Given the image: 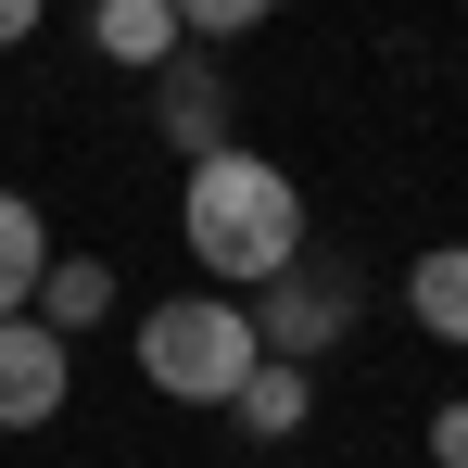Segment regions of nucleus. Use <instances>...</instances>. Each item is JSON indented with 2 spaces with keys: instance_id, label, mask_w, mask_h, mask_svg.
<instances>
[{
  "instance_id": "nucleus-1",
  "label": "nucleus",
  "mask_w": 468,
  "mask_h": 468,
  "mask_svg": "<svg viewBox=\"0 0 468 468\" xmlns=\"http://www.w3.org/2000/svg\"><path fill=\"white\" fill-rule=\"evenodd\" d=\"M190 253H203V279H229V292L292 279V266H304V190L266 153H203L190 165Z\"/></svg>"
},
{
  "instance_id": "nucleus-2",
  "label": "nucleus",
  "mask_w": 468,
  "mask_h": 468,
  "mask_svg": "<svg viewBox=\"0 0 468 468\" xmlns=\"http://www.w3.org/2000/svg\"><path fill=\"white\" fill-rule=\"evenodd\" d=\"M253 367H266V342H253V304H229V292H190V304L140 316V380L177 392V405H240Z\"/></svg>"
},
{
  "instance_id": "nucleus-3",
  "label": "nucleus",
  "mask_w": 468,
  "mask_h": 468,
  "mask_svg": "<svg viewBox=\"0 0 468 468\" xmlns=\"http://www.w3.org/2000/svg\"><path fill=\"white\" fill-rule=\"evenodd\" d=\"M342 316H355V292H342V279H304V266H292V279H266V316H253V342H266L279 367H304L316 342H342Z\"/></svg>"
},
{
  "instance_id": "nucleus-4",
  "label": "nucleus",
  "mask_w": 468,
  "mask_h": 468,
  "mask_svg": "<svg viewBox=\"0 0 468 468\" xmlns=\"http://www.w3.org/2000/svg\"><path fill=\"white\" fill-rule=\"evenodd\" d=\"M38 418H64V342L38 316H13L0 329V431H38Z\"/></svg>"
},
{
  "instance_id": "nucleus-5",
  "label": "nucleus",
  "mask_w": 468,
  "mask_h": 468,
  "mask_svg": "<svg viewBox=\"0 0 468 468\" xmlns=\"http://www.w3.org/2000/svg\"><path fill=\"white\" fill-rule=\"evenodd\" d=\"M38 279H51V229H38L26 190H0V329L38 304Z\"/></svg>"
},
{
  "instance_id": "nucleus-6",
  "label": "nucleus",
  "mask_w": 468,
  "mask_h": 468,
  "mask_svg": "<svg viewBox=\"0 0 468 468\" xmlns=\"http://www.w3.org/2000/svg\"><path fill=\"white\" fill-rule=\"evenodd\" d=\"M405 304H418V329H431V342H456V355H468V240H443V253H418Z\"/></svg>"
},
{
  "instance_id": "nucleus-7",
  "label": "nucleus",
  "mask_w": 468,
  "mask_h": 468,
  "mask_svg": "<svg viewBox=\"0 0 468 468\" xmlns=\"http://www.w3.org/2000/svg\"><path fill=\"white\" fill-rule=\"evenodd\" d=\"M177 38H190V26H177L165 0H101V51H114V64H177Z\"/></svg>"
},
{
  "instance_id": "nucleus-8",
  "label": "nucleus",
  "mask_w": 468,
  "mask_h": 468,
  "mask_svg": "<svg viewBox=\"0 0 468 468\" xmlns=\"http://www.w3.org/2000/svg\"><path fill=\"white\" fill-rule=\"evenodd\" d=\"M101 304H114V279H101L89 253H64V266L38 279V329H51V342H64V329H89V316H101Z\"/></svg>"
},
{
  "instance_id": "nucleus-9",
  "label": "nucleus",
  "mask_w": 468,
  "mask_h": 468,
  "mask_svg": "<svg viewBox=\"0 0 468 468\" xmlns=\"http://www.w3.org/2000/svg\"><path fill=\"white\" fill-rule=\"evenodd\" d=\"M165 127L190 140V165L229 153V114H216V77H203V64H177V77H165Z\"/></svg>"
},
{
  "instance_id": "nucleus-10",
  "label": "nucleus",
  "mask_w": 468,
  "mask_h": 468,
  "mask_svg": "<svg viewBox=\"0 0 468 468\" xmlns=\"http://www.w3.org/2000/svg\"><path fill=\"white\" fill-rule=\"evenodd\" d=\"M240 431H253V443H279V431H304V367H279V355H266V367L240 380Z\"/></svg>"
},
{
  "instance_id": "nucleus-11",
  "label": "nucleus",
  "mask_w": 468,
  "mask_h": 468,
  "mask_svg": "<svg viewBox=\"0 0 468 468\" xmlns=\"http://www.w3.org/2000/svg\"><path fill=\"white\" fill-rule=\"evenodd\" d=\"M431 456H443V468H468V405H443V418H431Z\"/></svg>"
},
{
  "instance_id": "nucleus-12",
  "label": "nucleus",
  "mask_w": 468,
  "mask_h": 468,
  "mask_svg": "<svg viewBox=\"0 0 468 468\" xmlns=\"http://www.w3.org/2000/svg\"><path fill=\"white\" fill-rule=\"evenodd\" d=\"M26 26H38V0H0V38H26Z\"/></svg>"
}]
</instances>
